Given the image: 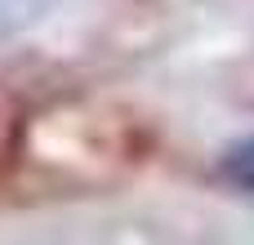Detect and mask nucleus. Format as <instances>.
Here are the masks:
<instances>
[{"label":"nucleus","mask_w":254,"mask_h":245,"mask_svg":"<svg viewBox=\"0 0 254 245\" xmlns=\"http://www.w3.org/2000/svg\"><path fill=\"white\" fill-rule=\"evenodd\" d=\"M223 179H228L232 187H250L254 192V138L223 156Z\"/></svg>","instance_id":"f03ea898"},{"label":"nucleus","mask_w":254,"mask_h":245,"mask_svg":"<svg viewBox=\"0 0 254 245\" xmlns=\"http://www.w3.org/2000/svg\"><path fill=\"white\" fill-rule=\"evenodd\" d=\"M143 156V129L129 116L80 103H40L18 116L0 143V161L49 192H80L121 179Z\"/></svg>","instance_id":"f257e3e1"}]
</instances>
